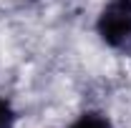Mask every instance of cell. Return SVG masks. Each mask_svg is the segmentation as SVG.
Returning a JSON list of instances; mask_svg holds the SVG:
<instances>
[{"mask_svg": "<svg viewBox=\"0 0 131 128\" xmlns=\"http://www.w3.org/2000/svg\"><path fill=\"white\" fill-rule=\"evenodd\" d=\"M96 35L106 48L131 55V0H108L98 10Z\"/></svg>", "mask_w": 131, "mask_h": 128, "instance_id": "obj_1", "label": "cell"}, {"mask_svg": "<svg viewBox=\"0 0 131 128\" xmlns=\"http://www.w3.org/2000/svg\"><path fill=\"white\" fill-rule=\"evenodd\" d=\"M18 126V111L13 100L0 96V128H15Z\"/></svg>", "mask_w": 131, "mask_h": 128, "instance_id": "obj_3", "label": "cell"}, {"mask_svg": "<svg viewBox=\"0 0 131 128\" xmlns=\"http://www.w3.org/2000/svg\"><path fill=\"white\" fill-rule=\"evenodd\" d=\"M68 128H114V123H111L108 113L98 111V108H88V111L78 113Z\"/></svg>", "mask_w": 131, "mask_h": 128, "instance_id": "obj_2", "label": "cell"}]
</instances>
